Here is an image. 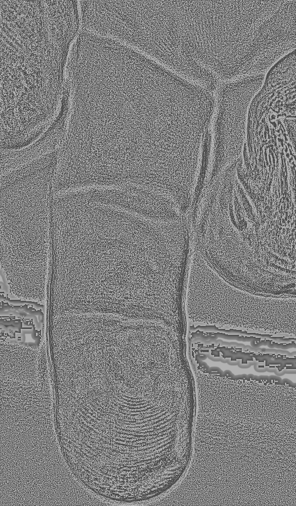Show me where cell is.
I'll return each instance as SVG.
<instances>
[{
    "label": "cell",
    "mask_w": 296,
    "mask_h": 506,
    "mask_svg": "<svg viewBox=\"0 0 296 506\" xmlns=\"http://www.w3.org/2000/svg\"><path fill=\"white\" fill-rule=\"evenodd\" d=\"M185 256L176 224L116 212L97 236L87 259L95 311L169 322L180 302Z\"/></svg>",
    "instance_id": "1"
},
{
    "label": "cell",
    "mask_w": 296,
    "mask_h": 506,
    "mask_svg": "<svg viewBox=\"0 0 296 506\" xmlns=\"http://www.w3.org/2000/svg\"><path fill=\"white\" fill-rule=\"evenodd\" d=\"M30 303L1 302L0 343L39 349L44 336V306Z\"/></svg>",
    "instance_id": "2"
},
{
    "label": "cell",
    "mask_w": 296,
    "mask_h": 506,
    "mask_svg": "<svg viewBox=\"0 0 296 506\" xmlns=\"http://www.w3.org/2000/svg\"><path fill=\"white\" fill-rule=\"evenodd\" d=\"M111 38L113 39V40H115L116 42L119 43L121 45H123V46H127V47L132 49L133 50L136 51L137 52H138V53H140L141 54L144 55L146 58H148L149 59H150L151 60L154 61L157 64H158V65L163 67L164 69H165L166 70H168V71H170L172 73H173V74L178 76V77H180V78H181L182 79H185V80H186V81H187L188 82H190V80L188 78H187L183 74H182L181 73H179L178 71H176L175 69L172 68L169 65H167V64H164L163 62H161L159 59H157L156 57H153L152 55H149L148 53H147V52H145L144 51H143V50L141 49L140 48H139V47H137V46H134V45H133L132 44H129L128 43L125 42V41H123L122 40H121V39L118 38L116 37H115V36L114 37L112 35L111 36Z\"/></svg>",
    "instance_id": "3"
}]
</instances>
